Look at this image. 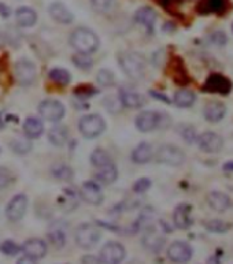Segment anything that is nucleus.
I'll return each instance as SVG.
<instances>
[{
    "mask_svg": "<svg viewBox=\"0 0 233 264\" xmlns=\"http://www.w3.org/2000/svg\"><path fill=\"white\" fill-rule=\"evenodd\" d=\"M17 264H37V263H36V259H33V257L25 256V257H21V259L18 260Z\"/></svg>",
    "mask_w": 233,
    "mask_h": 264,
    "instance_id": "nucleus-45",
    "label": "nucleus"
},
{
    "mask_svg": "<svg viewBox=\"0 0 233 264\" xmlns=\"http://www.w3.org/2000/svg\"><path fill=\"white\" fill-rule=\"evenodd\" d=\"M207 264H221V261L217 256H211L210 259L207 260Z\"/></svg>",
    "mask_w": 233,
    "mask_h": 264,
    "instance_id": "nucleus-46",
    "label": "nucleus"
},
{
    "mask_svg": "<svg viewBox=\"0 0 233 264\" xmlns=\"http://www.w3.org/2000/svg\"><path fill=\"white\" fill-rule=\"evenodd\" d=\"M119 101H121V104L129 107V108H137V107H141L144 104V97L139 93L129 91V89L121 88Z\"/></svg>",
    "mask_w": 233,
    "mask_h": 264,
    "instance_id": "nucleus-19",
    "label": "nucleus"
},
{
    "mask_svg": "<svg viewBox=\"0 0 233 264\" xmlns=\"http://www.w3.org/2000/svg\"><path fill=\"white\" fill-rule=\"evenodd\" d=\"M71 75L65 69H53L49 71V79H53L55 84L67 85L70 82Z\"/></svg>",
    "mask_w": 233,
    "mask_h": 264,
    "instance_id": "nucleus-31",
    "label": "nucleus"
},
{
    "mask_svg": "<svg viewBox=\"0 0 233 264\" xmlns=\"http://www.w3.org/2000/svg\"><path fill=\"white\" fill-rule=\"evenodd\" d=\"M91 5L99 13H109L114 6V0H91Z\"/></svg>",
    "mask_w": 233,
    "mask_h": 264,
    "instance_id": "nucleus-33",
    "label": "nucleus"
},
{
    "mask_svg": "<svg viewBox=\"0 0 233 264\" xmlns=\"http://www.w3.org/2000/svg\"><path fill=\"white\" fill-rule=\"evenodd\" d=\"M173 77H174V81H176L177 84H188L189 79H188V74H187V71H185V67L183 65L180 59H174V62H173Z\"/></svg>",
    "mask_w": 233,
    "mask_h": 264,
    "instance_id": "nucleus-30",
    "label": "nucleus"
},
{
    "mask_svg": "<svg viewBox=\"0 0 233 264\" xmlns=\"http://www.w3.org/2000/svg\"><path fill=\"white\" fill-rule=\"evenodd\" d=\"M74 63L75 66H79L80 69H83V70H88L89 67L92 66V59L88 56V55H85V53H80V55H75L74 56Z\"/></svg>",
    "mask_w": 233,
    "mask_h": 264,
    "instance_id": "nucleus-38",
    "label": "nucleus"
},
{
    "mask_svg": "<svg viewBox=\"0 0 233 264\" xmlns=\"http://www.w3.org/2000/svg\"><path fill=\"white\" fill-rule=\"evenodd\" d=\"M91 163H92L95 167H101V166H105V164L111 163V159L106 151L96 150L93 151L92 155H91Z\"/></svg>",
    "mask_w": 233,
    "mask_h": 264,
    "instance_id": "nucleus-32",
    "label": "nucleus"
},
{
    "mask_svg": "<svg viewBox=\"0 0 233 264\" xmlns=\"http://www.w3.org/2000/svg\"><path fill=\"white\" fill-rule=\"evenodd\" d=\"M157 160L169 166H180L184 163L185 154L174 145H162L157 152Z\"/></svg>",
    "mask_w": 233,
    "mask_h": 264,
    "instance_id": "nucleus-5",
    "label": "nucleus"
},
{
    "mask_svg": "<svg viewBox=\"0 0 233 264\" xmlns=\"http://www.w3.org/2000/svg\"><path fill=\"white\" fill-rule=\"evenodd\" d=\"M150 186L151 181L148 178H140V180H137L133 184V192H136V193H144V192L150 189Z\"/></svg>",
    "mask_w": 233,
    "mask_h": 264,
    "instance_id": "nucleus-40",
    "label": "nucleus"
},
{
    "mask_svg": "<svg viewBox=\"0 0 233 264\" xmlns=\"http://www.w3.org/2000/svg\"><path fill=\"white\" fill-rule=\"evenodd\" d=\"M97 81H99V84L103 85V86H110V85H113V82H114V75H113L111 71L101 70L99 71V74H97Z\"/></svg>",
    "mask_w": 233,
    "mask_h": 264,
    "instance_id": "nucleus-39",
    "label": "nucleus"
},
{
    "mask_svg": "<svg viewBox=\"0 0 233 264\" xmlns=\"http://www.w3.org/2000/svg\"><path fill=\"white\" fill-rule=\"evenodd\" d=\"M195 93L191 92V91H187V89H181L174 95V103L176 106L178 107H191L195 103Z\"/></svg>",
    "mask_w": 233,
    "mask_h": 264,
    "instance_id": "nucleus-29",
    "label": "nucleus"
},
{
    "mask_svg": "<svg viewBox=\"0 0 233 264\" xmlns=\"http://www.w3.org/2000/svg\"><path fill=\"white\" fill-rule=\"evenodd\" d=\"M39 112L45 121L57 122V121L65 116V107H63L61 101L49 99V100H44L40 104Z\"/></svg>",
    "mask_w": 233,
    "mask_h": 264,
    "instance_id": "nucleus-9",
    "label": "nucleus"
},
{
    "mask_svg": "<svg viewBox=\"0 0 233 264\" xmlns=\"http://www.w3.org/2000/svg\"><path fill=\"white\" fill-rule=\"evenodd\" d=\"M199 14H220L225 10V0H200L196 7Z\"/></svg>",
    "mask_w": 233,
    "mask_h": 264,
    "instance_id": "nucleus-23",
    "label": "nucleus"
},
{
    "mask_svg": "<svg viewBox=\"0 0 233 264\" xmlns=\"http://www.w3.org/2000/svg\"><path fill=\"white\" fill-rule=\"evenodd\" d=\"M199 148L204 152H218V151L222 150V145H224V140L220 134L213 132L203 133L202 136L198 138Z\"/></svg>",
    "mask_w": 233,
    "mask_h": 264,
    "instance_id": "nucleus-12",
    "label": "nucleus"
},
{
    "mask_svg": "<svg viewBox=\"0 0 233 264\" xmlns=\"http://www.w3.org/2000/svg\"><path fill=\"white\" fill-rule=\"evenodd\" d=\"M81 197H83L84 201L89 202L92 206H97L103 201V192H101L100 186L97 185L96 182L93 181H88L85 182L83 186H81Z\"/></svg>",
    "mask_w": 233,
    "mask_h": 264,
    "instance_id": "nucleus-13",
    "label": "nucleus"
},
{
    "mask_svg": "<svg viewBox=\"0 0 233 264\" xmlns=\"http://www.w3.org/2000/svg\"><path fill=\"white\" fill-rule=\"evenodd\" d=\"M117 177H118V170H117L113 162L109 164H105L101 167H97V172L95 174L96 181H99L100 184H105V185L113 184L117 180Z\"/></svg>",
    "mask_w": 233,
    "mask_h": 264,
    "instance_id": "nucleus-18",
    "label": "nucleus"
},
{
    "mask_svg": "<svg viewBox=\"0 0 233 264\" xmlns=\"http://www.w3.org/2000/svg\"><path fill=\"white\" fill-rule=\"evenodd\" d=\"M226 114V107L220 101H210L204 107V118L210 122H218Z\"/></svg>",
    "mask_w": 233,
    "mask_h": 264,
    "instance_id": "nucleus-20",
    "label": "nucleus"
},
{
    "mask_svg": "<svg viewBox=\"0 0 233 264\" xmlns=\"http://www.w3.org/2000/svg\"><path fill=\"white\" fill-rule=\"evenodd\" d=\"M206 227L210 230V231H213V233H225V231H228L229 225H226L222 220L213 219L207 222Z\"/></svg>",
    "mask_w": 233,
    "mask_h": 264,
    "instance_id": "nucleus-34",
    "label": "nucleus"
},
{
    "mask_svg": "<svg viewBox=\"0 0 233 264\" xmlns=\"http://www.w3.org/2000/svg\"><path fill=\"white\" fill-rule=\"evenodd\" d=\"M23 132H25V136L28 138H39L44 132V126H43L40 119L28 118L23 122Z\"/></svg>",
    "mask_w": 233,
    "mask_h": 264,
    "instance_id": "nucleus-26",
    "label": "nucleus"
},
{
    "mask_svg": "<svg viewBox=\"0 0 233 264\" xmlns=\"http://www.w3.org/2000/svg\"><path fill=\"white\" fill-rule=\"evenodd\" d=\"M48 138H49V141L53 142L54 145H57V146L65 145V144H66L67 138H69V130H67L65 126H61V125L54 126V128L49 130Z\"/></svg>",
    "mask_w": 233,
    "mask_h": 264,
    "instance_id": "nucleus-27",
    "label": "nucleus"
},
{
    "mask_svg": "<svg viewBox=\"0 0 233 264\" xmlns=\"http://www.w3.org/2000/svg\"><path fill=\"white\" fill-rule=\"evenodd\" d=\"M23 253L33 259H41L47 253V245L40 238H31L22 245Z\"/></svg>",
    "mask_w": 233,
    "mask_h": 264,
    "instance_id": "nucleus-15",
    "label": "nucleus"
},
{
    "mask_svg": "<svg viewBox=\"0 0 233 264\" xmlns=\"http://www.w3.org/2000/svg\"><path fill=\"white\" fill-rule=\"evenodd\" d=\"M125 259V248L119 242H107L100 251L103 264H119Z\"/></svg>",
    "mask_w": 233,
    "mask_h": 264,
    "instance_id": "nucleus-7",
    "label": "nucleus"
},
{
    "mask_svg": "<svg viewBox=\"0 0 233 264\" xmlns=\"http://www.w3.org/2000/svg\"><path fill=\"white\" fill-rule=\"evenodd\" d=\"M225 171H233V162H228L224 164Z\"/></svg>",
    "mask_w": 233,
    "mask_h": 264,
    "instance_id": "nucleus-47",
    "label": "nucleus"
},
{
    "mask_svg": "<svg viewBox=\"0 0 233 264\" xmlns=\"http://www.w3.org/2000/svg\"><path fill=\"white\" fill-rule=\"evenodd\" d=\"M49 14H51V17L57 22L63 23V25L73 22V14L62 3H53V5L49 6Z\"/></svg>",
    "mask_w": 233,
    "mask_h": 264,
    "instance_id": "nucleus-22",
    "label": "nucleus"
},
{
    "mask_svg": "<svg viewBox=\"0 0 233 264\" xmlns=\"http://www.w3.org/2000/svg\"><path fill=\"white\" fill-rule=\"evenodd\" d=\"M100 237V230L97 229L96 226L89 225V223H84L75 231V242L79 247L84 249H91L95 247Z\"/></svg>",
    "mask_w": 233,
    "mask_h": 264,
    "instance_id": "nucleus-4",
    "label": "nucleus"
},
{
    "mask_svg": "<svg viewBox=\"0 0 233 264\" xmlns=\"http://www.w3.org/2000/svg\"><path fill=\"white\" fill-rule=\"evenodd\" d=\"M143 244L151 251H159L163 247V238L154 229L148 230L143 237Z\"/></svg>",
    "mask_w": 233,
    "mask_h": 264,
    "instance_id": "nucleus-28",
    "label": "nucleus"
},
{
    "mask_svg": "<svg viewBox=\"0 0 233 264\" xmlns=\"http://www.w3.org/2000/svg\"><path fill=\"white\" fill-rule=\"evenodd\" d=\"M54 175L57 177L58 180L69 181L73 178V171H71L69 166H58V167L54 170Z\"/></svg>",
    "mask_w": 233,
    "mask_h": 264,
    "instance_id": "nucleus-37",
    "label": "nucleus"
},
{
    "mask_svg": "<svg viewBox=\"0 0 233 264\" xmlns=\"http://www.w3.org/2000/svg\"><path fill=\"white\" fill-rule=\"evenodd\" d=\"M15 78L21 85H31L36 78V66L28 59H19L15 66Z\"/></svg>",
    "mask_w": 233,
    "mask_h": 264,
    "instance_id": "nucleus-8",
    "label": "nucleus"
},
{
    "mask_svg": "<svg viewBox=\"0 0 233 264\" xmlns=\"http://www.w3.org/2000/svg\"><path fill=\"white\" fill-rule=\"evenodd\" d=\"M70 44L75 51H79V53L89 55L95 52L99 47V39L92 31L87 27H79L71 33Z\"/></svg>",
    "mask_w": 233,
    "mask_h": 264,
    "instance_id": "nucleus-1",
    "label": "nucleus"
},
{
    "mask_svg": "<svg viewBox=\"0 0 233 264\" xmlns=\"http://www.w3.org/2000/svg\"><path fill=\"white\" fill-rule=\"evenodd\" d=\"M15 18H17L18 25L23 27H31L37 21V14L35 13V10L29 9V7H21L17 10Z\"/></svg>",
    "mask_w": 233,
    "mask_h": 264,
    "instance_id": "nucleus-25",
    "label": "nucleus"
},
{
    "mask_svg": "<svg viewBox=\"0 0 233 264\" xmlns=\"http://www.w3.org/2000/svg\"><path fill=\"white\" fill-rule=\"evenodd\" d=\"M167 256L173 263L185 264L188 263L192 257V248L189 247L187 242L176 241L167 249Z\"/></svg>",
    "mask_w": 233,
    "mask_h": 264,
    "instance_id": "nucleus-10",
    "label": "nucleus"
},
{
    "mask_svg": "<svg viewBox=\"0 0 233 264\" xmlns=\"http://www.w3.org/2000/svg\"><path fill=\"white\" fill-rule=\"evenodd\" d=\"M211 41H213L214 44L222 47V45H225L228 43V37H226V35H225L224 32H216V33L211 35Z\"/></svg>",
    "mask_w": 233,
    "mask_h": 264,
    "instance_id": "nucleus-43",
    "label": "nucleus"
},
{
    "mask_svg": "<svg viewBox=\"0 0 233 264\" xmlns=\"http://www.w3.org/2000/svg\"><path fill=\"white\" fill-rule=\"evenodd\" d=\"M152 96L158 97V99H162V100L165 101V103H170V101H169V99H167L166 96H163V95H159V93H155V92H152Z\"/></svg>",
    "mask_w": 233,
    "mask_h": 264,
    "instance_id": "nucleus-48",
    "label": "nucleus"
},
{
    "mask_svg": "<svg viewBox=\"0 0 233 264\" xmlns=\"http://www.w3.org/2000/svg\"><path fill=\"white\" fill-rule=\"evenodd\" d=\"M207 201H209V206L217 212H225L230 207V198L228 194L222 192H211L207 197Z\"/></svg>",
    "mask_w": 233,
    "mask_h": 264,
    "instance_id": "nucleus-17",
    "label": "nucleus"
},
{
    "mask_svg": "<svg viewBox=\"0 0 233 264\" xmlns=\"http://www.w3.org/2000/svg\"><path fill=\"white\" fill-rule=\"evenodd\" d=\"M11 150L18 152V154H27L31 150V144L23 140H14L11 141Z\"/></svg>",
    "mask_w": 233,
    "mask_h": 264,
    "instance_id": "nucleus-41",
    "label": "nucleus"
},
{
    "mask_svg": "<svg viewBox=\"0 0 233 264\" xmlns=\"http://www.w3.org/2000/svg\"><path fill=\"white\" fill-rule=\"evenodd\" d=\"M19 249H21V248L18 247L17 244L14 241H11V240H7V241H5L0 245V251L7 256H15L18 252H19Z\"/></svg>",
    "mask_w": 233,
    "mask_h": 264,
    "instance_id": "nucleus-36",
    "label": "nucleus"
},
{
    "mask_svg": "<svg viewBox=\"0 0 233 264\" xmlns=\"http://www.w3.org/2000/svg\"><path fill=\"white\" fill-rule=\"evenodd\" d=\"M161 122V115L154 111H144L137 115L136 126L140 132H151L155 128H158Z\"/></svg>",
    "mask_w": 233,
    "mask_h": 264,
    "instance_id": "nucleus-14",
    "label": "nucleus"
},
{
    "mask_svg": "<svg viewBox=\"0 0 233 264\" xmlns=\"http://www.w3.org/2000/svg\"><path fill=\"white\" fill-rule=\"evenodd\" d=\"M119 65L125 74L132 79H140L144 75V57L137 52H125L119 56Z\"/></svg>",
    "mask_w": 233,
    "mask_h": 264,
    "instance_id": "nucleus-2",
    "label": "nucleus"
},
{
    "mask_svg": "<svg viewBox=\"0 0 233 264\" xmlns=\"http://www.w3.org/2000/svg\"><path fill=\"white\" fill-rule=\"evenodd\" d=\"M81 264H101V261L95 256H84L83 260H81Z\"/></svg>",
    "mask_w": 233,
    "mask_h": 264,
    "instance_id": "nucleus-44",
    "label": "nucleus"
},
{
    "mask_svg": "<svg viewBox=\"0 0 233 264\" xmlns=\"http://www.w3.org/2000/svg\"><path fill=\"white\" fill-rule=\"evenodd\" d=\"M13 181V174L5 167H0V189H3Z\"/></svg>",
    "mask_w": 233,
    "mask_h": 264,
    "instance_id": "nucleus-42",
    "label": "nucleus"
},
{
    "mask_svg": "<svg viewBox=\"0 0 233 264\" xmlns=\"http://www.w3.org/2000/svg\"><path fill=\"white\" fill-rule=\"evenodd\" d=\"M152 158V146L147 142H141L133 150L132 152V160L137 164H143L150 162Z\"/></svg>",
    "mask_w": 233,
    "mask_h": 264,
    "instance_id": "nucleus-24",
    "label": "nucleus"
},
{
    "mask_svg": "<svg viewBox=\"0 0 233 264\" xmlns=\"http://www.w3.org/2000/svg\"><path fill=\"white\" fill-rule=\"evenodd\" d=\"M232 82L222 74H211L203 85V91L209 93H220V95H229L232 91Z\"/></svg>",
    "mask_w": 233,
    "mask_h": 264,
    "instance_id": "nucleus-6",
    "label": "nucleus"
},
{
    "mask_svg": "<svg viewBox=\"0 0 233 264\" xmlns=\"http://www.w3.org/2000/svg\"><path fill=\"white\" fill-rule=\"evenodd\" d=\"M135 21L147 27L148 31H152L155 21H157V14L151 7H141L135 14Z\"/></svg>",
    "mask_w": 233,
    "mask_h": 264,
    "instance_id": "nucleus-21",
    "label": "nucleus"
},
{
    "mask_svg": "<svg viewBox=\"0 0 233 264\" xmlns=\"http://www.w3.org/2000/svg\"><path fill=\"white\" fill-rule=\"evenodd\" d=\"M49 240H51V242H53L55 247L62 248L65 245L66 236H65V233H63L61 229H55L49 231Z\"/></svg>",
    "mask_w": 233,
    "mask_h": 264,
    "instance_id": "nucleus-35",
    "label": "nucleus"
},
{
    "mask_svg": "<svg viewBox=\"0 0 233 264\" xmlns=\"http://www.w3.org/2000/svg\"><path fill=\"white\" fill-rule=\"evenodd\" d=\"M173 220H174V225H176L178 229H188L189 226L192 225V219H191V206H188V204H180V206L174 210Z\"/></svg>",
    "mask_w": 233,
    "mask_h": 264,
    "instance_id": "nucleus-16",
    "label": "nucleus"
},
{
    "mask_svg": "<svg viewBox=\"0 0 233 264\" xmlns=\"http://www.w3.org/2000/svg\"><path fill=\"white\" fill-rule=\"evenodd\" d=\"M28 207V198L25 194H17L11 198V201L9 202L7 206V210H6V215L9 218V220L11 222H18L21 220L25 215V211H27Z\"/></svg>",
    "mask_w": 233,
    "mask_h": 264,
    "instance_id": "nucleus-11",
    "label": "nucleus"
},
{
    "mask_svg": "<svg viewBox=\"0 0 233 264\" xmlns=\"http://www.w3.org/2000/svg\"><path fill=\"white\" fill-rule=\"evenodd\" d=\"M79 129L85 138H95V137L100 136L101 133L105 132V119L101 118L100 115L96 114L85 115L80 121Z\"/></svg>",
    "mask_w": 233,
    "mask_h": 264,
    "instance_id": "nucleus-3",
    "label": "nucleus"
}]
</instances>
